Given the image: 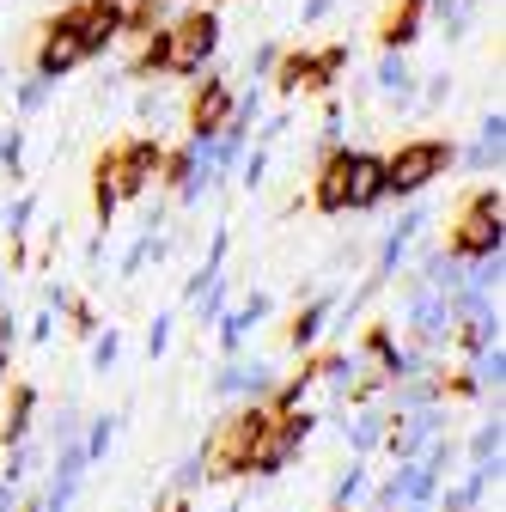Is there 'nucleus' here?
<instances>
[{"mask_svg": "<svg viewBox=\"0 0 506 512\" xmlns=\"http://www.w3.org/2000/svg\"><path fill=\"white\" fill-rule=\"evenodd\" d=\"M342 159H348V147H330V159L318 171V189H311V202L324 214H342Z\"/></svg>", "mask_w": 506, "mask_h": 512, "instance_id": "12", "label": "nucleus"}, {"mask_svg": "<svg viewBox=\"0 0 506 512\" xmlns=\"http://www.w3.org/2000/svg\"><path fill=\"white\" fill-rule=\"evenodd\" d=\"M159 7H171V0H159Z\"/></svg>", "mask_w": 506, "mask_h": 512, "instance_id": "19", "label": "nucleus"}, {"mask_svg": "<svg viewBox=\"0 0 506 512\" xmlns=\"http://www.w3.org/2000/svg\"><path fill=\"white\" fill-rule=\"evenodd\" d=\"M31 409H37V391H31V384H13L7 421H0V439H7V445H19V439H25V427H31Z\"/></svg>", "mask_w": 506, "mask_h": 512, "instance_id": "13", "label": "nucleus"}, {"mask_svg": "<svg viewBox=\"0 0 506 512\" xmlns=\"http://www.w3.org/2000/svg\"><path fill=\"white\" fill-rule=\"evenodd\" d=\"M220 49V13L214 7H196V13H183L177 25H165V74L189 80V74H202V61Z\"/></svg>", "mask_w": 506, "mask_h": 512, "instance_id": "4", "label": "nucleus"}, {"mask_svg": "<svg viewBox=\"0 0 506 512\" xmlns=\"http://www.w3.org/2000/svg\"><path fill=\"white\" fill-rule=\"evenodd\" d=\"M159 177H165L171 189H196V153H165V159H159Z\"/></svg>", "mask_w": 506, "mask_h": 512, "instance_id": "14", "label": "nucleus"}, {"mask_svg": "<svg viewBox=\"0 0 506 512\" xmlns=\"http://www.w3.org/2000/svg\"><path fill=\"white\" fill-rule=\"evenodd\" d=\"M378 202H385V159H378V153H348L342 159V214L348 208L366 214Z\"/></svg>", "mask_w": 506, "mask_h": 512, "instance_id": "8", "label": "nucleus"}, {"mask_svg": "<svg viewBox=\"0 0 506 512\" xmlns=\"http://www.w3.org/2000/svg\"><path fill=\"white\" fill-rule=\"evenodd\" d=\"M427 7H433V0H397V7L378 19V43H385V49H409V43L421 37Z\"/></svg>", "mask_w": 506, "mask_h": 512, "instance_id": "11", "label": "nucleus"}, {"mask_svg": "<svg viewBox=\"0 0 506 512\" xmlns=\"http://www.w3.org/2000/svg\"><path fill=\"white\" fill-rule=\"evenodd\" d=\"M171 512H189V500H177V506H171Z\"/></svg>", "mask_w": 506, "mask_h": 512, "instance_id": "18", "label": "nucleus"}, {"mask_svg": "<svg viewBox=\"0 0 506 512\" xmlns=\"http://www.w3.org/2000/svg\"><path fill=\"white\" fill-rule=\"evenodd\" d=\"M348 68V43H330V49H287V55H275V86L293 98V92H324L336 74Z\"/></svg>", "mask_w": 506, "mask_h": 512, "instance_id": "5", "label": "nucleus"}, {"mask_svg": "<svg viewBox=\"0 0 506 512\" xmlns=\"http://www.w3.org/2000/svg\"><path fill=\"white\" fill-rule=\"evenodd\" d=\"M232 110H238L232 86H226V80H202V92L189 98V135H196V147L220 135V128L232 122Z\"/></svg>", "mask_w": 506, "mask_h": 512, "instance_id": "9", "label": "nucleus"}, {"mask_svg": "<svg viewBox=\"0 0 506 512\" xmlns=\"http://www.w3.org/2000/svg\"><path fill=\"white\" fill-rule=\"evenodd\" d=\"M263 427H269V409H263V403L238 409V415L208 439V452L196 458V470H202V476H250V452H257Z\"/></svg>", "mask_w": 506, "mask_h": 512, "instance_id": "2", "label": "nucleus"}, {"mask_svg": "<svg viewBox=\"0 0 506 512\" xmlns=\"http://www.w3.org/2000/svg\"><path fill=\"white\" fill-rule=\"evenodd\" d=\"M378 80H385L391 92H403V86H409V74H403V61H385V74H378Z\"/></svg>", "mask_w": 506, "mask_h": 512, "instance_id": "16", "label": "nucleus"}, {"mask_svg": "<svg viewBox=\"0 0 506 512\" xmlns=\"http://www.w3.org/2000/svg\"><path fill=\"white\" fill-rule=\"evenodd\" d=\"M500 220H506L500 183H482L476 196L458 208V220L446 232V250L458 256V263H488V256H500Z\"/></svg>", "mask_w": 506, "mask_h": 512, "instance_id": "1", "label": "nucleus"}, {"mask_svg": "<svg viewBox=\"0 0 506 512\" xmlns=\"http://www.w3.org/2000/svg\"><path fill=\"white\" fill-rule=\"evenodd\" d=\"M318 13H330V0H305V19H318Z\"/></svg>", "mask_w": 506, "mask_h": 512, "instance_id": "17", "label": "nucleus"}, {"mask_svg": "<svg viewBox=\"0 0 506 512\" xmlns=\"http://www.w3.org/2000/svg\"><path fill=\"white\" fill-rule=\"evenodd\" d=\"M159 159H165V147L153 135L122 141L110 153V189H116V202H141L147 189H153V177H159Z\"/></svg>", "mask_w": 506, "mask_h": 512, "instance_id": "6", "label": "nucleus"}, {"mask_svg": "<svg viewBox=\"0 0 506 512\" xmlns=\"http://www.w3.org/2000/svg\"><path fill=\"white\" fill-rule=\"evenodd\" d=\"M80 61H86L80 13L68 7V13H55V19L43 25V37H37V74H43V80H61V74H74Z\"/></svg>", "mask_w": 506, "mask_h": 512, "instance_id": "7", "label": "nucleus"}, {"mask_svg": "<svg viewBox=\"0 0 506 512\" xmlns=\"http://www.w3.org/2000/svg\"><path fill=\"white\" fill-rule=\"evenodd\" d=\"M452 141H439V135H421V141H403L391 159H385V196H415V189H427L433 177H446L452 165Z\"/></svg>", "mask_w": 506, "mask_h": 512, "instance_id": "3", "label": "nucleus"}, {"mask_svg": "<svg viewBox=\"0 0 506 512\" xmlns=\"http://www.w3.org/2000/svg\"><path fill=\"white\" fill-rule=\"evenodd\" d=\"M80 13V43H86V61L92 55H104L116 37H122V0H86V7H74Z\"/></svg>", "mask_w": 506, "mask_h": 512, "instance_id": "10", "label": "nucleus"}, {"mask_svg": "<svg viewBox=\"0 0 506 512\" xmlns=\"http://www.w3.org/2000/svg\"><path fill=\"white\" fill-rule=\"evenodd\" d=\"M324 311H330V305H311V311H299L293 324H287V342H293V348H311V342H318V330H324Z\"/></svg>", "mask_w": 506, "mask_h": 512, "instance_id": "15", "label": "nucleus"}]
</instances>
